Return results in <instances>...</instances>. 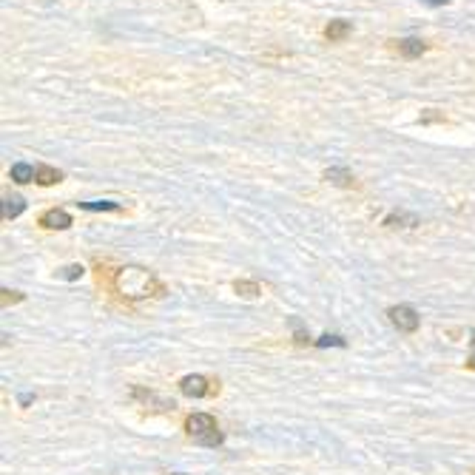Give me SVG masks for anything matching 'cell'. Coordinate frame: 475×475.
Wrapping results in <instances>:
<instances>
[{"label":"cell","mask_w":475,"mask_h":475,"mask_svg":"<svg viewBox=\"0 0 475 475\" xmlns=\"http://www.w3.org/2000/svg\"><path fill=\"white\" fill-rule=\"evenodd\" d=\"M390 322L401 330V333H416V330H418V313L413 311V307L410 304H396V307H390Z\"/></svg>","instance_id":"obj_2"},{"label":"cell","mask_w":475,"mask_h":475,"mask_svg":"<svg viewBox=\"0 0 475 475\" xmlns=\"http://www.w3.org/2000/svg\"><path fill=\"white\" fill-rule=\"evenodd\" d=\"M424 3H427V6H447L449 0H424Z\"/></svg>","instance_id":"obj_17"},{"label":"cell","mask_w":475,"mask_h":475,"mask_svg":"<svg viewBox=\"0 0 475 475\" xmlns=\"http://www.w3.org/2000/svg\"><path fill=\"white\" fill-rule=\"evenodd\" d=\"M63 180V171L52 168V165H37V182L40 185H55Z\"/></svg>","instance_id":"obj_11"},{"label":"cell","mask_w":475,"mask_h":475,"mask_svg":"<svg viewBox=\"0 0 475 475\" xmlns=\"http://www.w3.org/2000/svg\"><path fill=\"white\" fill-rule=\"evenodd\" d=\"M26 211V200L23 197H6L3 200V220H14Z\"/></svg>","instance_id":"obj_8"},{"label":"cell","mask_w":475,"mask_h":475,"mask_svg":"<svg viewBox=\"0 0 475 475\" xmlns=\"http://www.w3.org/2000/svg\"><path fill=\"white\" fill-rule=\"evenodd\" d=\"M316 345L319 347H330V345H333V347H345L347 342L342 336H322V339H316Z\"/></svg>","instance_id":"obj_14"},{"label":"cell","mask_w":475,"mask_h":475,"mask_svg":"<svg viewBox=\"0 0 475 475\" xmlns=\"http://www.w3.org/2000/svg\"><path fill=\"white\" fill-rule=\"evenodd\" d=\"M385 225H390V228H416L418 225V217L416 213H390V217L385 220Z\"/></svg>","instance_id":"obj_10"},{"label":"cell","mask_w":475,"mask_h":475,"mask_svg":"<svg viewBox=\"0 0 475 475\" xmlns=\"http://www.w3.org/2000/svg\"><path fill=\"white\" fill-rule=\"evenodd\" d=\"M177 475H182V472H177Z\"/></svg>","instance_id":"obj_20"},{"label":"cell","mask_w":475,"mask_h":475,"mask_svg":"<svg viewBox=\"0 0 475 475\" xmlns=\"http://www.w3.org/2000/svg\"><path fill=\"white\" fill-rule=\"evenodd\" d=\"M63 279H68V282H75V279H80L83 276V265H68V268H63V273H60Z\"/></svg>","instance_id":"obj_15"},{"label":"cell","mask_w":475,"mask_h":475,"mask_svg":"<svg viewBox=\"0 0 475 475\" xmlns=\"http://www.w3.org/2000/svg\"><path fill=\"white\" fill-rule=\"evenodd\" d=\"M20 299H23V296H20V293H14V291H3V307H6V304H9V302H12V304H14V302H20Z\"/></svg>","instance_id":"obj_16"},{"label":"cell","mask_w":475,"mask_h":475,"mask_svg":"<svg viewBox=\"0 0 475 475\" xmlns=\"http://www.w3.org/2000/svg\"><path fill=\"white\" fill-rule=\"evenodd\" d=\"M324 180L327 182H333V185H353V174L347 171V168H339V165H333V168H327L324 171Z\"/></svg>","instance_id":"obj_9"},{"label":"cell","mask_w":475,"mask_h":475,"mask_svg":"<svg viewBox=\"0 0 475 475\" xmlns=\"http://www.w3.org/2000/svg\"><path fill=\"white\" fill-rule=\"evenodd\" d=\"M83 211H120V202L111 200H91V202H77Z\"/></svg>","instance_id":"obj_12"},{"label":"cell","mask_w":475,"mask_h":475,"mask_svg":"<svg viewBox=\"0 0 475 475\" xmlns=\"http://www.w3.org/2000/svg\"><path fill=\"white\" fill-rule=\"evenodd\" d=\"M180 390L188 396V398H202L208 393V382L202 376H185L180 382Z\"/></svg>","instance_id":"obj_6"},{"label":"cell","mask_w":475,"mask_h":475,"mask_svg":"<svg viewBox=\"0 0 475 475\" xmlns=\"http://www.w3.org/2000/svg\"><path fill=\"white\" fill-rule=\"evenodd\" d=\"M43 3H52V0H43Z\"/></svg>","instance_id":"obj_19"},{"label":"cell","mask_w":475,"mask_h":475,"mask_svg":"<svg viewBox=\"0 0 475 475\" xmlns=\"http://www.w3.org/2000/svg\"><path fill=\"white\" fill-rule=\"evenodd\" d=\"M350 32H353V23H350V20L336 17V20H330L327 26H324V40H330V43H342V40H347V37H350Z\"/></svg>","instance_id":"obj_3"},{"label":"cell","mask_w":475,"mask_h":475,"mask_svg":"<svg viewBox=\"0 0 475 475\" xmlns=\"http://www.w3.org/2000/svg\"><path fill=\"white\" fill-rule=\"evenodd\" d=\"M9 177H12L17 185H26V182L37 180V168H32L29 162H14L12 168H9Z\"/></svg>","instance_id":"obj_7"},{"label":"cell","mask_w":475,"mask_h":475,"mask_svg":"<svg viewBox=\"0 0 475 475\" xmlns=\"http://www.w3.org/2000/svg\"><path fill=\"white\" fill-rule=\"evenodd\" d=\"M469 367H472V370H475V356H472V359H469Z\"/></svg>","instance_id":"obj_18"},{"label":"cell","mask_w":475,"mask_h":475,"mask_svg":"<svg viewBox=\"0 0 475 475\" xmlns=\"http://www.w3.org/2000/svg\"><path fill=\"white\" fill-rule=\"evenodd\" d=\"M236 293H242V296H256V293H259V284H253V282H236Z\"/></svg>","instance_id":"obj_13"},{"label":"cell","mask_w":475,"mask_h":475,"mask_svg":"<svg viewBox=\"0 0 475 475\" xmlns=\"http://www.w3.org/2000/svg\"><path fill=\"white\" fill-rule=\"evenodd\" d=\"M396 49L401 57H407V60H416L427 52V43L418 40V37H405V40H396Z\"/></svg>","instance_id":"obj_5"},{"label":"cell","mask_w":475,"mask_h":475,"mask_svg":"<svg viewBox=\"0 0 475 475\" xmlns=\"http://www.w3.org/2000/svg\"><path fill=\"white\" fill-rule=\"evenodd\" d=\"M40 225L52 228V231H66V228H71V217L66 211H60V208H52V211H46L40 217Z\"/></svg>","instance_id":"obj_4"},{"label":"cell","mask_w":475,"mask_h":475,"mask_svg":"<svg viewBox=\"0 0 475 475\" xmlns=\"http://www.w3.org/2000/svg\"><path fill=\"white\" fill-rule=\"evenodd\" d=\"M185 430L197 444H205V447L222 444V433L217 430V421H213V416H208V413H194L185 421Z\"/></svg>","instance_id":"obj_1"}]
</instances>
